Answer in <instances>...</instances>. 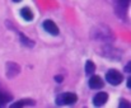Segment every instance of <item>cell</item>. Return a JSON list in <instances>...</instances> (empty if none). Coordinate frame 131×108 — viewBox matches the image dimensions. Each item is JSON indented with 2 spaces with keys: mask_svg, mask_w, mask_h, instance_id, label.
I'll return each instance as SVG.
<instances>
[{
  "mask_svg": "<svg viewBox=\"0 0 131 108\" xmlns=\"http://www.w3.org/2000/svg\"><path fill=\"white\" fill-rule=\"evenodd\" d=\"M106 80H107L110 84H112V85H118V84L122 83L124 76L121 75L120 71L112 69V70H110V71L107 73V75H106Z\"/></svg>",
  "mask_w": 131,
  "mask_h": 108,
  "instance_id": "cell-1",
  "label": "cell"
},
{
  "mask_svg": "<svg viewBox=\"0 0 131 108\" xmlns=\"http://www.w3.org/2000/svg\"><path fill=\"white\" fill-rule=\"evenodd\" d=\"M99 28V31L101 32H98V29L95 28L94 29V37L95 38H98V40H101V41H112V33H111V31L107 28V27H103V26H101V27H98Z\"/></svg>",
  "mask_w": 131,
  "mask_h": 108,
  "instance_id": "cell-2",
  "label": "cell"
},
{
  "mask_svg": "<svg viewBox=\"0 0 131 108\" xmlns=\"http://www.w3.org/2000/svg\"><path fill=\"white\" fill-rule=\"evenodd\" d=\"M77 95L74 93H64V94H60L59 98H57V104L59 106H62V104H74L77 102Z\"/></svg>",
  "mask_w": 131,
  "mask_h": 108,
  "instance_id": "cell-3",
  "label": "cell"
},
{
  "mask_svg": "<svg viewBox=\"0 0 131 108\" xmlns=\"http://www.w3.org/2000/svg\"><path fill=\"white\" fill-rule=\"evenodd\" d=\"M42 27H43L45 31H46L47 33H50V34H53V36H57V34H59V28H57V26H56L52 20H50V19L45 20L43 23H42Z\"/></svg>",
  "mask_w": 131,
  "mask_h": 108,
  "instance_id": "cell-4",
  "label": "cell"
},
{
  "mask_svg": "<svg viewBox=\"0 0 131 108\" xmlns=\"http://www.w3.org/2000/svg\"><path fill=\"white\" fill-rule=\"evenodd\" d=\"M103 85H104V83H103V79L101 76L94 75L89 79V87L92 89H101V88H103Z\"/></svg>",
  "mask_w": 131,
  "mask_h": 108,
  "instance_id": "cell-5",
  "label": "cell"
},
{
  "mask_svg": "<svg viewBox=\"0 0 131 108\" xmlns=\"http://www.w3.org/2000/svg\"><path fill=\"white\" fill-rule=\"evenodd\" d=\"M107 99H108V94L102 92V93H98V94L94 95V98H93V103H94L95 107H101V106H103V104L107 102Z\"/></svg>",
  "mask_w": 131,
  "mask_h": 108,
  "instance_id": "cell-6",
  "label": "cell"
},
{
  "mask_svg": "<svg viewBox=\"0 0 131 108\" xmlns=\"http://www.w3.org/2000/svg\"><path fill=\"white\" fill-rule=\"evenodd\" d=\"M19 66L14 62H8L6 64V75L8 78H12V76H15L19 74Z\"/></svg>",
  "mask_w": 131,
  "mask_h": 108,
  "instance_id": "cell-7",
  "label": "cell"
},
{
  "mask_svg": "<svg viewBox=\"0 0 131 108\" xmlns=\"http://www.w3.org/2000/svg\"><path fill=\"white\" fill-rule=\"evenodd\" d=\"M130 3H131V0H117L116 1V8H117L118 14H125Z\"/></svg>",
  "mask_w": 131,
  "mask_h": 108,
  "instance_id": "cell-8",
  "label": "cell"
},
{
  "mask_svg": "<svg viewBox=\"0 0 131 108\" xmlns=\"http://www.w3.org/2000/svg\"><path fill=\"white\" fill-rule=\"evenodd\" d=\"M20 15H22V18H23L24 20H27V22H31V20L33 19V13H32V10H31L29 8H23V9L20 10Z\"/></svg>",
  "mask_w": 131,
  "mask_h": 108,
  "instance_id": "cell-9",
  "label": "cell"
},
{
  "mask_svg": "<svg viewBox=\"0 0 131 108\" xmlns=\"http://www.w3.org/2000/svg\"><path fill=\"white\" fill-rule=\"evenodd\" d=\"M35 102L31 101V99H24V101H19V102H15L12 107L13 108H18V107H24V106H33Z\"/></svg>",
  "mask_w": 131,
  "mask_h": 108,
  "instance_id": "cell-10",
  "label": "cell"
},
{
  "mask_svg": "<svg viewBox=\"0 0 131 108\" xmlns=\"http://www.w3.org/2000/svg\"><path fill=\"white\" fill-rule=\"evenodd\" d=\"M94 71H95V65H94V62H92V61L88 60L87 64H85V74H87V75H92V74H94Z\"/></svg>",
  "mask_w": 131,
  "mask_h": 108,
  "instance_id": "cell-11",
  "label": "cell"
},
{
  "mask_svg": "<svg viewBox=\"0 0 131 108\" xmlns=\"http://www.w3.org/2000/svg\"><path fill=\"white\" fill-rule=\"evenodd\" d=\"M10 99H12V95H10V94H8V93L0 90V106L4 104V103H6V102H9Z\"/></svg>",
  "mask_w": 131,
  "mask_h": 108,
  "instance_id": "cell-12",
  "label": "cell"
},
{
  "mask_svg": "<svg viewBox=\"0 0 131 108\" xmlns=\"http://www.w3.org/2000/svg\"><path fill=\"white\" fill-rule=\"evenodd\" d=\"M20 41H22L23 45H26V46H28V47H33V46H35V42L31 41V40H28L23 33H20Z\"/></svg>",
  "mask_w": 131,
  "mask_h": 108,
  "instance_id": "cell-13",
  "label": "cell"
},
{
  "mask_svg": "<svg viewBox=\"0 0 131 108\" xmlns=\"http://www.w3.org/2000/svg\"><path fill=\"white\" fill-rule=\"evenodd\" d=\"M120 108H131V103L127 102V101L121 99V101H120Z\"/></svg>",
  "mask_w": 131,
  "mask_h": 108,
  "instance_id": "cell-14",
  "label": "cell"
},
{
  "mask_svg": "<svg viewBox=\"0 0 131 108\" xmlns=\"http://www.w3.org/2000/svg\"><path fill=\"white\" fill-rule=\"evenodd\" d=\"M125 71L126 73H131V61L127 62V65H125Z\"/></svg>",
  "mask_w": 131,
  "mask_h": 108,
  "instance_id": "cell-15",
  "label": "cell"
},
{
  "mask_svg": "<svg viewBox=\"0 0 131 108\" xmlns=\"http://www.w3.org/2000/svg\"><path fill=\"white\" fill-rule=\"evenodd\" d=\"M62 79H64V78H62L61 75H59V76H56V78H55V80H56V81H59V83H60V81H62Z\"/></svg>",
  "mask_w": 131,
  "mask_h": 108,
  "instance_id": "cell-16",
  "label": "cell"
},
{
  "mask_svg": "<svg viewBox=\"0 0 131 108\" xmlns=\"http://www.w3.org/2000/svg\"><path fill=\"white\" fill-rule=\"evenodd\" d=\"M127 87H129V88L131 89V76L129 78V80H127Z\"/></svg>",
  "mask_w": 131,
  "mask_h": 108,
  "instance_id": "cell-17",
  "label": "cell"
},
{
  "mask_svg": "<svg viewBox=\"0 0 131 108\" xmlns=\"http://www.w3.org/2000/svg\"><path fill=\"white\" fill-rule=\"evenodd\" d=\"M14 3H19V1H22V0H13Z\"/></svg>",
  "mask_w": 131,
  "mask_h": 108,
  "instance_id": "cell-18",
  "label": "cell"
}]
</instances>
